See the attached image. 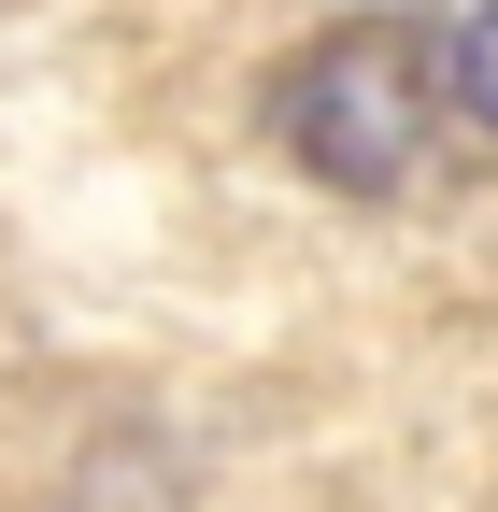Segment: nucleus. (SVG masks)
Instances as JSON below:
<instances>
[{"label": "nucleus", "mask_w": 498, "mask_h": 512, "mask_svg": "<svg viewBox=\"0 0 498 512\" xmlns=\"http://www.w3.org/2000/svg\"><path fill=\"white\" fill-rule=\"evenodd\" d=\"M442 100H456V57L427 43V15H342L271 72L285 157L314 185H342V200H399L427 171V143H442Z\"/></svg>", "instance_id": "f257e3e1"}, {"label": "nucleus", "mask_w": 498, "mask_h": 512, "mask_svg": "<svg viewBox=\"0 0 498 512\" xmlns=\"http://www.w3.org/2000/svg\"><path fill=\"white\" fill-rule=\"evenodd\" d=\"M456 100L498 128V0H470V29H456Z\"/></svg>", "instance_id": "f03ea898"}]
</instances>
